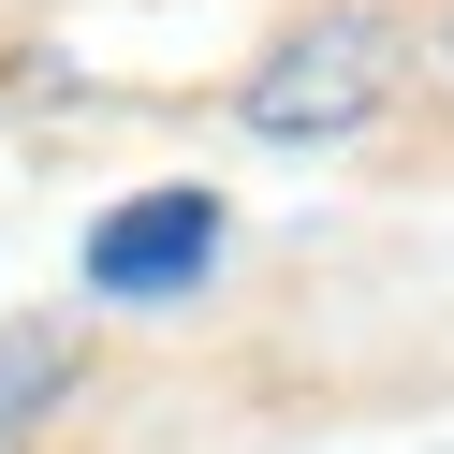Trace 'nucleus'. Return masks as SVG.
I'll return each instance as SVG.
<instances>
[{
  "mask_svg": "<svg viewBox=\"0 0 454 454\" xmlns=\"http://www.w3.org/2000/svg\"><path fill=\"white\" fill-rule=\"evenodd\" d=\"M395 59H411V30L366 15V0H337V15L278 30V59L235 89V118L264 132V147H352V132L395 103Z\"/></svg>",
  "mask_w": 454,
  "mask_h": 454,
  "instance_id": "obj_1",
  "label": "nucleus"
},
{
  "mask_svg": "<svg viewBox=\"0 0 454 454\" xmlns=\"http://www.w3.org/2000/svg\"><path fill=\"white\" fill-rule=\"evenodd\" d=\"M206 264H220V191H132L89 220V294H118V308L206 294Z\"/></svg>",
  "mask_w": 454,
  "mask_h": 454,
  "instance_id": "obj_2",
  "label": "nucleus"
},
{
  "mask_svg": "<svg viewBox=\"0 0 454 454\" xmlns=\"http://www.w3.org/2000/svg\"><path fill=\"white\" fill-rule=\"evenodd\" d=\"M59 395H74V337H59V323H15V337H0V454L30 440Z\"/></svg>",
  "mask_w": 454,
  "mask_h": 454,
  "instance_id": "obj_3",
  "label": "nucleus"
}]
</instances>
